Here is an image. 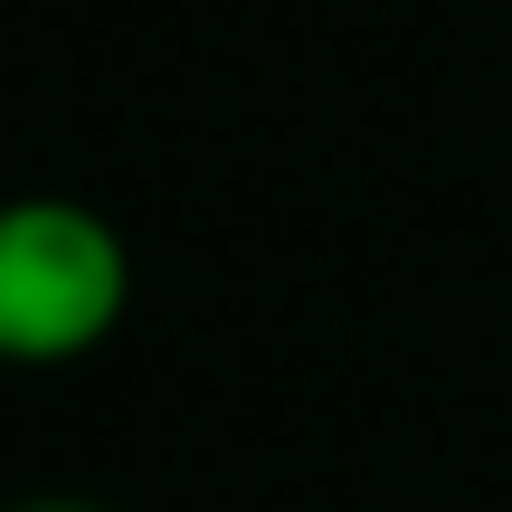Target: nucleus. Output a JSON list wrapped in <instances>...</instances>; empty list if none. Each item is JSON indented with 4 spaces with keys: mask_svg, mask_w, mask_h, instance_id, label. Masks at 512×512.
<instances>
[{
    "mask_svg": "<svg viewBox=\"0 0 512 512\" xmlns=\"http://www.w3.org/2000/svg\"><path fill=\"white\" fill-rule=\"evenodd\" d=\"M133 304V256L86 200H0V361L48 370L95 351Z\"/></svg>",
    "mask_w": 512,
    "mask_h": 512,
    "instance_id": "obj_1",
    "label": "nucleus"
},
{
    "mask_svg": "<svg viewBox=\"0 0 512 512\" xmlns=\"http://www.w3.org/2000/svg\"><path fill=\"white\" fill-rule=\"evenodd\" d=\"M10 512H95V503H67V494H38V503H10Z\"/></svg>",
    "mask_w": 512,
    "mask_h": 512,
    "instance_id": "obj_2",
    "label": "nucleus"
}]
</instances>
